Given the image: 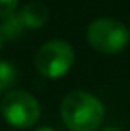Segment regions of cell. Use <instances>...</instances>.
<instances>
[{
    "instance_id": "cell-10",
    "label": "cell",
    "mask_w": 130,
    "mask_h": 131,
    "mask_svg": "<svg viewBox=\"0 0 130 131\" xmlns=\"http://www.w3.org/2000/svg\"><path fill=\"white\" fill-rule=\"evenodd\" d=\"M2 42H3V38H2V35H0V50H2Z\"/></svg>"
},
{
    "instance_id": "cell-1",
    "label": "cell",
    "mask_w": 130,
    "mask_h": 131,
    "mask_svg": "<svg viewBox=\"0 0 130 131\" xmlns=\"http://www.w3.org/2000/svg\"><path fill=\"white\" fill-rule=\"evenodd\" d=\"M60 116L70 131H97L105 118V108L95 95L75 90L62 100Z\"/></svg>"
},
{
    "instance_id": "cell-8",
    "label": "cell",
    "mask_w": 130,
    "mask_h": 131,
    "mask_svg": "<svg viewBox=\"0 0 130 131\" xmlns=\"http://www.w3.org/2000/svg\"><path fill=\"white\" fill-rule=\"evenodd\" d=\"M35 131H55V129L49 128V126H43V128H39V129H35Z\"/></svg>"
},
{
    "instance_id": "cell-7",
    "label": "cell",
    "mask_w": 130,
    "mask_h": 131,
    "mask_svg": "<svg viewBox=\"0 0 130 131\" xmlns=\"http://www.w3.org/2000/svg\"><path fill=\"white\" fill-rule=\"evenodd\" d=\"M18 10V0H0V20L13 17Z\"/></svg>"
},
{
    "instance_id": "cell-4",
    "label": "cell",
    "mask_w": 130,
    "mask_h": 131,
    "mask_svg": "<svg viewBox=\"0 0 130 131\" xmlns=\"http://www.w3.org/2000/svg\"><path fill=\"white\" fill-rule=\"evenodd\" d=\"M75 63V51L65 40H49L35 55V68L42 77L55 80L70 71Z\"/></svg>"
},
{
    "instance_id": "cell-3",
    "label": "cell",
    "mask_w": 130,
    "mask_h": 131,
    "mask_svg": "<svg viewBox=\"0 0 130 131\" xmlns=\"http://www.w3.org/2000/svg\"><path fill=\"white\" fill-rule=\"evenodd\" d=\"M0 113L10 126L25 129L40 118V103L25 90H10L0 101Z\"/></svg>"
},
{
    "instance_id": "cell-9",
    "label": "cell",
    "mask_w": 130,
    "mask_h": 131,
    "mask_svg": "<svg viewBox=\"0 0 130 131\" xmlns=\"http://www.w3.org/2000/svg\"><path fill=\"white\" fill-rule=\"evenodd\" d=\"M102 131H122V129H117V128H104Z\"/></svg>"
},
{
    "instance_id": "cell-2",
    "label": "cell",
    "mask_w": 130,
    "mask_h": 131,
    "mask_svg": "<svg viewBox=\"0 0 130 131\" xmlns=\"http://www.w3.org/2000/svg\"><path fill=\"white\" fill-rule=\"evenodd\" d=\"M87 42L102 55H117L128 45L130 30L118 20L102 17L87 27Z\"/></svg>"
},
{
    "instance_id": "cell-5",
    "label": "cell",
    "mask_w": 130,
    "mask_h": 131,
    "mask_svg": "<svg viewBox=\"0 0 130 131\" xmlns=\"http://www.w3.org/2000/svg\"><path fill=\"white\" fill-rule=\"evenodd\" d=\"M18 22L22 23L23 28H29V30H37V28H42L50 18V10L45 3L42 2H30L27 3L25 7L18 10L15 13Z\"/></svg>"
},
{
    "instance_id": "cell-6",
    "label": "cell",
    "mask_w": 130,
    "mask_h": 131,
    "mask_svg": "<svg viewBox=\"0 0 130 131\" xmlns=\"http://www.w3.org/2000/svg\"><path fill=\"white\" fill-rule=\"evenodd\" d=\"M17 68L7 60H0V95L8 93L10 88L17 83Z\"/></svg>"
}]
</instances>
